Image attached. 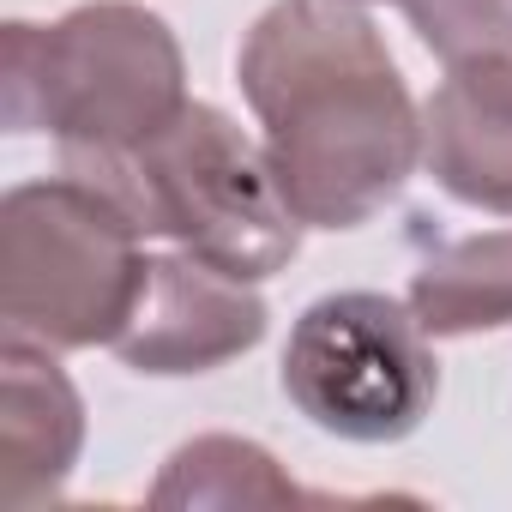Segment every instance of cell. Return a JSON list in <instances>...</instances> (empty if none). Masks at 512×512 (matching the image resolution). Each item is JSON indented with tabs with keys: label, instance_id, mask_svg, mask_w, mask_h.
I'll use <instances>...</instances> for the list:
<instances>
[{
	"label": "cell",
	"instance_id": "6da1fadb",
	"mask_svg": "<svg viewBox=\"0 0 512 512\" xmlns=\"http://www.w3.org/2000/svg\"><path fill=\"white\" fill-rule=\"evenodd\" d=\"M235 79L308 229H362L416 175L422 115L356 0H272L235 49Z\"/></svg>",
	"mask_w": 512,
	"mask_h": 512
},
{
	"label": "cell",
	"instance_id": "7a4b0ae2",
	"mask_svg": "<svg viewBox=\"0 0 512 512\" xmlns=\"http://www.w3.org/2000/svg\"><path fill=\"white\" fill-rule=\"evenodd\" d=\"M67 175L103 187L145 235L187 247L193 260L266 284L302 253V217L290 211L272 157L253 145L217 103H193L151 139L61 163Z\"/></svg>",
	"mask_w": 512,
	"mask_h": 512
},
{
	"label": "cell",
	"instance_id": "3957f363",
	"mask_svg": "<svg viewBox=\"0 0 512 512\" xmlns=\"http://www.w3.org/2000/svg\"><path fill=\"white\" fill-rule=\"evenodd\" d=\"M0 109L13 133H49L61 163L109 157L187 109V61L163 13L85 0L55 25H7Z\"/></svg>",
	"mask_w": 512,
	"mask_h": 512
},
{
	"label": "cell",
	"instance_id": "277c9868",
	"mask_svg": "<svg viewBox=\"0 0 512 512\" xmlns=\"http://www.w3.org/2000/svg\"><path fill=\"white\" fill-rule=\"evenodd\" d=\"M145 229L91 181L55 175L0 199V314L43 350L115 344L145 290Z\"/></svg>",
	"mask_w": 512,
	"mask_h": 512
},
{
	"label": "cell",
	"instance_id": "5b68a950",
	"mask_svg": "<svg viewBox=\"0 0 512 512\" xmlns=\"http://www.w3.org/2000/svg\"><path fill=\"white\" fill-rule=\"evenodd\" d=\"M284 398L320 434L350 446H392L428 422L440 398V362L410 302L380 290H338L302 308L290 326Z\"/></svg>",
	"mask_w": 512,
	"mask_h": 512
},
{
	"label": "cell",
	"instance_id": "8992f818",
	"mask_svg": "<svg viewBox=\"0 0 512 512\" xmlns=\"http://www.w3.org/2000/svg\"><path fill=\"white\" fill-rule=\"evenodd\" d=\"M272 314L266 296L247 278H229L193 253H151L145 266V290L121 326V338L109 344L133 374H157V380H181V374H211L235 356H247L266 338Z\"/></svg>",
	"mask_w": 512,
	"mask_h": 512
},
{
	"label": "cell",
	"instance_id": "52a82bcc",
	"mask_svg": "<svg viewBox=\"0 0 512 512\" xmlns=\"http://www.w3.org/2000/svg\"><path fill=\"white\" fill-rule=\"evenodd\" d=\"M422 163L458 205L512 217V55L446 67L422 109Z\"/></svg>",
	"mask_w": 512,
	"mask_h": 512
},
{
	"label": "cell",
	"instance_id": "ba28073f",
	"mask_svg": "<svg viewBox=\"0 0 512 512\" xmlns=\"http://www.w3.org/2000/svg\"><path fill=\"white\" fill-rule=\"evenodd\" d=\"M85 452V398L55 362V350L31 338L0 344V476L7 506L31 512L55 500Z\"/></svg>",
	"mask_w": 512,
	"mask_h": 512
},
{
	"label": "cell",
	"instance_id": "9c48e42d",
	"mask_svg": "<svg viewBox=\"0 0 512 512\" xmlns=\"http://www.w3.org/2000/svg\"><path fill=\"white\" fill-rule=\"evenodd\" d=\"M410 314L428 338H476L512 326V229L434 241L410 272Z\"/></svg>",
	"mask_w": 512,
	"mask_h": 512
},
{
	"label": "cell",
	"instance_id": "30bf717a",
	"mask_svg": "<svg viewBox=\"0 0 512 512\" xmlns=\"http://www.w3.org/2000/svg\"><path fill=\"white\" fill-rule=\"evenodd\" d=\"M296 500L314 494H302L260 440L241 434L187 440L151 488V506H296Z\"/></svg>",
	"mask_w": 512,
	"mask_h": 512
},
{
	"label": "cell",
	"instance_id": "8fae6325",
	"mask_svg": "<svg viewBox=\"0 0 512 512\" xmlns=\"http://www.w3.org/2000/svg\"><path fill=\"white\" fill-rule=\"evenodd\" d=\"M410 31L446 67L512 55V0H398Z\"/></svg>",
	"mask_w": 512,
	"mask_h": 512
}]
</instances>
